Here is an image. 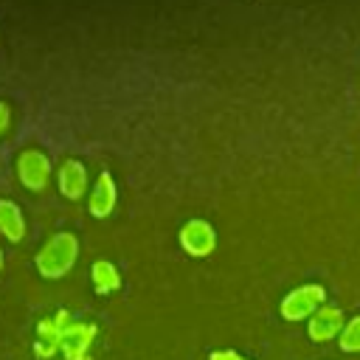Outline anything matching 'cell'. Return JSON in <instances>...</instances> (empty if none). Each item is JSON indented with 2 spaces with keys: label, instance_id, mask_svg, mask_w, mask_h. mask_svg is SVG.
<instances>
[{
  "label": "cell",
  "instance_id": "8992f818",
  "mask_svg": "<svg viewBox=\"0 0 360 360\" xmlns=\"http://www.w3.org/2000/svg\"><path fill=\"white\" fill-rule=\"evenodd\" d=\"M118 205V183L112 177V172L101 169L93 188H90V197H87V214L96 217V219H107Z\"/></svg>",
  "mask_w": 360,
  "mask_h": 360
},
{
  "label": "cell",
  "instance_id": "52a82bcc",
  "mask_svg": "<svg viewBox=\"0 0 360 360\" xmlns=\"http://www.w3.org/2000/svg\"><path fill=\"white\" fill-rule=\"evenodd\" d=\"M343 323H346L343 309L335 307V304H323V307H318L315 315L307 321V335H309V340H315V343H329V340H335V338L340 335Z\"/></svg>",
  "mask_w": 360,
  "mask_h": 360
},
{
  "label": "cell",
  "instance_id": "6da1fadb",
  "mask_svg": "<svg viewBox=\"0 0 360 360\" xmlns=\"http://www.w3.org/2000/svg\"><path fill=\"white\" fill-rule=\"evenodd\" d=\"M76 259H79V239H76V233H70V231H56V233H51V236L42 242V248L37 250L34 267H37V273H39L45 281H59V278H65V276L73 270Z\"/></svg>",
  "mask_w": 360,
  "mask_h": 360
},
{
  "label": "cell",
  "instance_id": "9c48e42d",
  "mask_svg": "<svg viewBox=\"0 0 360 360\" xmlns=\"http://www.w3.org/2000/svg\"><path fill=\"white\" fill-rule=\"evenodd\" d=\"M56 186L65 200H82L87 191V169L79 158H65L56 169Z\"/></svg>",
  "mask_w": 360,
  "mask_h": 360
},
{
  "label": "cell",
  "instance_id": "ba28073f",
  "mask_svg": "<svg viewBox=\"0 0 360 360\" xmlns=\"http://www.w3.org/2000/svg\"><path fill=\"white\" fill-rule=\"evenodd\" d=\"M70 321V315L65 309H59L53 318H39L37 321V340H34V349H37V357L39 360H51L53 354H59V346H62V326Z\"/></svg>",
  "mask_w": 360,
  "mask_h": 360
},
{
  "label": "cell",
  "instance_id": "7c38bea8",
  "mask_svg": "<svg viewBox=\"0 0 360 360\" xmlns=\"http://www.w3.org/2000/svg\"><path fill=\"white\" fill-rule=\"evenodd\" d=\"M338 346H340V352H346V354L360 352V315H354V318H349V321L343 323V329H340V335H338Z\"/></svg>",
  "mask_w": 360,
  "mask_h": 360
},
{
  "label": "cell",
  "instance_id": "8fae6325",
  "mask_svg": "<svg viewBox=\"0 0 360 360\" xmlns=\"http://www.w3.org/2000/svg\"><path fill=\"white\" fill-rule=\"evenodd\" d=\"M90 281H93V290L98 295H110L121 287V273L110 259H96L90 267Z\"/></svg>",
  "mask_w": 360,
  "mask_h": 360
},
{
  "label": "cell",
  "instance_id": "5b68a950",
  "mask_svg": "<svg viewBox=\"0 0 360 360\" xmlns=\"http://www.w3.org/2000/svg\"><path fill=\"white\" fill-rule=\"evenodd\" d=\"M98 326L93 321H68L62 326V357L65 360H90V349L96 343Z\"/></svg>",
  "mask_w": 360,
  "mask_h": 360
},
{
  "label": "cell",
  "instance_id": "7a4b0ae2",
  "mask_svg": "<svg viewBox=\"0 0 360 360\" xmlns=\"http://www.w3.org/2000/svg\"><path fill=\"white\" fill-rule=\"evenodd\" d=\"M14 174H17V183L22 188H28L31 194H42L53 177V163L42 149L25 146L14 158Z\"/></svg>",
  "mask_w": 360,
  "mask_h": 360
},
{
  "label": "cell",
  "instance_id": "3957f363",
  "mask_svg": "<svg viewBox=\"0 0 360 360\" xmlns=\"http://www.w3.org/2000/svg\"><path fill=\"white\" fill-rule=\"evenodd\" d=\"M323 304H326V290H323L321 284H315V281H307V284L292 287V290L281 298L278 312H281L284 321L295 323V321H309V318L315 315V309L323 307Z\"/></svg>",
  "mask_w": 360,
  "mask_h": 360
},
{
  "label": "cell",
  "instance_id": "30bf717a",
  "mask_svg": "<svg viewBox=\"0 0 360 360\" xmlns=\"http://www.w3.org/2000/svg\"><path fill=\"white\" fill-rule=\"evenodd\" d=\"M25 231H28V225H25L22 208H20L14 200L3 197V200H0V233H3L11 245H17V242L25 239Z\"/></svg>",
  "mask_w": 360,
  "mask_h": 360
},
{
  "label": "cell",
  "instance_id": "5bb4252c",
  "mask_svg": "<svg viewBox=\"0 0 360 360\" xmlns=\"http://www.w3.org/2000/svg\"><path fill=\"white\" fill-rule=\"evenodd\" d=\"M208 360H250V357H242V354L233 352V349H214V352L208 354Z\"/></svg>",
  "mask_w": 360,
  "mask_h": 360
},
{
  "label": "cell",
  "instance_id": "277c9868",
  "mask_svg": "<svg viewBox=\"0 0 360 360\" xmlns=\"http://www.w3.org/2000/svg\"><path fill=\"white\" fill-rule=\"evenodd\" d=\"M177 242H180V248H183L191 259H205V256H211L214 248H217V231H214V225H211L208 219L194 217V219H188V222L180 225Z\"/></svg>",
  "mask_w": 360,
  "mask_h": 360
},
{
  "label": "cell",
  "instance_id": "4fadbf2b",
  "mask_svg": "<svg viewBox=\"0 0 360 360\" xmlns=\"http://www.w3.org/2000/svg\"><path fill=\"white\" fill-rule=\"evenodd\" d=\"M11 121H14V112H11V104L6 98H0V141L8 135L11 129Z\"/></svg>",
  "mask_w": 360,
  "mask_h": 360
},
{
  "label": "cell",
  "instance_id": "9a60e30c",
  "mask_svg": "<svg viewBox=\"0 0 360 360\" xmlns=\"http://www.w3.org/2000/svg\"><path fill=\"white\" fill-rule=\"evenodd\" d=\"M3 262H6V256H3V248H0V270H3Z\"/></svg>",
  "mask_w": 360,
  "mask_h": 360
}]
</instances>
